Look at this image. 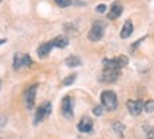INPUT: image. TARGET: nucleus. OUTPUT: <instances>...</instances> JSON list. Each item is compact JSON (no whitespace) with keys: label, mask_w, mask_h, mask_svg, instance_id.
I'll return each instance as SVG.
<instances>
[{"label":"nucleus","mask_w":154,"mask_h":139,"mask_svg":"<svg viewBox=\"0 0 154 139\" xmlns=\"http://www.w3.org/2000/svg\"><path fill=\"white\" fill-rule=\"evenodd\" d=\"M60 7H68L71 4V0H54Z\"/></svg>","instance_id":"a211bd4d"},{"label":"nucleus","mask_w":154,"mask_h":139,"mask_svg":"<svg viewBox=\"0 0 154 139\" xmlns=\"http://www.w3.org/2000/svg\"><path fill=\"white\" fill-rule=\"evenodd\" d=\"M6 42V39H0V44H5Z\"/></svg>","instance_id":"5701e85b"},{"label":"nucleus","mask_w":154,"mask_h":139,"mask_svg":"<svg viewBox=\"0 0 154 139\" xmlns=\"http://www.w3.org/2000/svg\"><path fill=\"white\" fill-rule=\"evenodd\" d=\"M0 1H2V0H0Z\"/></svg>","instance_id":"b1692460"},{"label":"nucleus","mask_w":154,"mask_h":139,"mask_svg":"<svg viewBox=\"0 0 154 139\" xmlns=\"http://www.w3.org/2000/svg\"><path fill=\"white\" fill-rule=\"evenodd\" d=\"M143 110H144L146 112H153L154 111V100H149L147 103H144Z\"/></svg>","instance_id":"dca6fc26"},{"label":"nucleus","mask_w":154,"mask_h":139,"mask_svg":"<svg viewBox=\"0 0 154 139\" xmlns=\"http://www.w3.org/2000/svg\"><path fill=\"white\" fill-rule=\"evenodd\" d=\"M52 49V45H51V42H44V44H41V45L38 46V49H37V54L40 58H47L48 54L51 52Z\"/></svg>","instance_id":"9b49d317"},{"label":"nucleus","mask_w":154,"mask_h":139,"mask_svg":"<svg viewBox=\"0 0 154 139\" xmlns=\"http://www.w3.org/2000/svg\"><path fill=\"white\" fill-rule=\"evenodd\" d=\"M133 34V23L130 20H127L126 23L123 24V28H122V33H120V37L125 39V38H129Z\"/></svg>","instance_id":"ddd939ff"},{"label":"nucleus","mask_w":154,"mask_h":139,"mask_svg":"<svg viewBox=\"0 0 154 139\" xmlns=\"http://www.w3.org/2000/svg\"><path fill=\"white\" fill-rule=\"evenodd\" d=\"M127 106V110L130 111L131 115H139L141 114L143 111V107H144V103L141 101V100H129L126 103Z\"/></svg>","instance_id":"0eeeda50"},{"label":"nucleus","mask_w":154,"mask_h":139,"mask_svg":"<svg viewBox=\"0 0 154 139\" xmlns=\"http://www.w3.org/2000/svg\"><path fill=\"white\" fill-rule=\"evenodd\" d=\"M75 79H76V74H71V76H68V77L62 80V84L64 86H69V84H72L75 82Z\"/></svg>","instance_id":"f3484780"},{"label":"nucleus","mask_w":154,"mask_h":139,"mask_svg":"<svg viewBox=\"0 0 154 139\" xmlns=\"http://www.w3.org/2000/svg\"><path fill=\"white\" fill-rule=\"evenodd\" d=\"M103 37V27L100 23H96L92 25V28L89 30V34H88V38L91 39L92 42H98L100 41V38Z\"/></svg>","instance_id":"7ed1b4c3"},{"label":"nucleus","mask_w":154,"mask_h":139,"mask_svg":"<svg viewBox=\"0 0 154 139\" xmlns=\"http://www.w3.org/2000/svg\"><path fill=\"white\" fill-rule=\"evenodd\" d=\"M51 45L52 48L54 46H57V48H65L68 44H69V41H68V38L64 37V35H60V37H55L54 39H51Z\"/></svg>","instance_id":"f8f14e48"},{"label":"nucleus","mask_w":154,"mask_h":139,"mask_svg":"<svg viewBox=\"0 0 154 139\" xmlns=\"http://www.w3.org/2000/svg\"><path fill=\"white\" fill-rule=\"evenodd\" d=\"M102 112H103V107L102 106H96L94 108V114H95V115H102Z\"/></svg>","instance_id":"6ab92c4d"},{"label":"nucleus","mask_w":154,"mask_h":139,"mask_svg":"<svg viewBox=\"0 0 154 139\" xmlns=\"http://www.w3.org/2000/svg\"><path fill=\"white\" fill-rule=\"evenodd\" d=\"M74 104H72V98L71 97H65L62 100V104H61V111H62V115L71 120L74 117Z\"/></svg>","instance_id":"20e7f679"},{"label":"nucleus","mask_w":154,"mask_h":139,"mask_svg":"<svg viewBox=\"0 0 154 139\" xmlns=\"http://www.w3.org/2000/svg\"><path fill=\"white\" fill-rule=\"evenodd\" d=\"M100 100H102V107H105L109 111H115L117 108V97L112 90L103 91L100 96Z\"/></svg>","instance_id":"f257e3e1"},{"label":"nucleus","mask_w":154,"mask_h":139,"mask_svg":"<svg viewBox=\"0 0 154 139\" xmlns=\"http://www.w3.org/2000/svg\"><path fill=\"white\" fill-rule=\"evenodd\" d=\"M51 103H44L41 107H38L37 112H35V120H34V124H38V122H41L44 120V117L50 115V112H51Z\"/></svg>","instance_id":"39448f33"},{"label":"nucleus","mask_w":154,"mask_h":139,"mask_svg":"<svg viewBox=\"0 0 154 139\" xmlns=\"http://www.w3.org/2000/svg\"><path fill=\"white\" fill-rule=\"evenodd\" d=\"M92 126H94L92 120L88 118V117H85V118L81 120L79 124H78V129H79L81 132H91V131H92Z\"/></svg>","instance_id":"9d476101"},{"label":"nucleus","mask_w":154,"mask_h":139,"mask_svg":"<svg viewBox=\"0 0 154 139\" xmlns=\"http://www.w3.org/2000/svg\"><path fill=\"white\" fill-rule=\"evenodd\" d=\"M6 122H7V118H6L3 114H0V126H3Z\"/></svg>","instance_id":"412c9836"},{"label":"nucleus","mask_w":154,"mask_h":139,"mask_svg":"<svg viewBox=\"0 0 154 139\" xmlns=\"http://www.w3.org/2000/svg\"><path fill=\"white\" fill-rule=\"evenodd\" d=\"M31 58L28 55H26V54H16V56H14V69H20L21 66H31Z\"/></svg>","instance_id":"423d86ee"},{"label":"nucleus","mask_w":154,"mask_h":139,"mask_svg":"<svg viewBox=\"0 0 154 139\" xmlns=\"http://www.w3.org/2000/svg\"><path fill=\"white\" fill-rule=\"evenodd\" d=\"M35 94H37V84H33L26 90L24 93V101H26V106H27L28 110H31L34 107V103H35Z\"/></svg>","instance_id":"f03ea898"},{"label":"nucleus","mask_w":154,"mask_h":139,"mask_svg":"<svg viewBox=\"0 0 154 139\" xmlns=\"http://www.w3.org/2000/svg\"><path fill=\"white\" fill-rule=\"evenodd\" d=\"M147 139H154V128L151 129V132H149V135H147Z\"/></svg>","instance_id":"4be33fe9"},{"label":"nucleus","mask_w":154,"mask_h":139,"mask_svg":"<svg viewBox=\"0 0 154 139\" xmlns=\"http://www.w3.org/2000/svg\"><path fill=\"white\" fill-rule=\"evenodd\" d=\"M119 72H120V70L103 69V73H102V76H100V80H102V82H106V83H113V82H116L117 77H119Z\"/></svg>","instance_id":"6e6552de"},{"label":"nucleus","mask_w":154,"mask_h":139,"mask_svg":"<svg viewBox=\"0 0 154 139\" xmlns=\"http://www.w3.org/2000/svg\"><path fill=\"white\" fill-rule=\"evenodd\" d=\"M122 13H123V7H122V4H119V3H113L112 7H110V10H109V13H107V19H110V20L119 19Z\"/></svg>","instance_id":"1a4fd4ad"},{"label":"nucleus","mask_w":154,"mask_h":139,"mask_svg":"<svg viewBox=\"0 0 154 139\" xmlns=\"http://www.w3.org/2000/svg\"><path fill=\"white\" fill-rule=\"evenodd\" d=\"M65 63L71 68H74V66H79L81 65V59L78 56H68L65 59Z\"/></svg>","instance_id":"4468645a"},{"label":"nucleus","mask_w":154,"mask_h":139,"mask_svg":"<svg viewBox=\"0 0 154 139\" xmlns=\"http://www.w3.org/2000/svg\"><path fill=\"white\" fill-rule=\"evenodd\" d=\"M106 10H107L106 4H99L98 7H96V11H98V13H105Z\"/></svg>","instance_id":"aec40b11"},{"label":"nucleus","mask_w":154,"mask_h":139,"mask_svg":"<svg viewBox=\"0 0 154 139\" xmlns=\"http://www.w3.org/2000/svg\"><path fill=\"white\" fill-rule=\"evenodd\" d=\"M113 129H115V132H116L119 136H123V131H125V126H123V124L122 122H113Z\"/></svg>","instance_id":"2eb2a0df"}]
</instances>
